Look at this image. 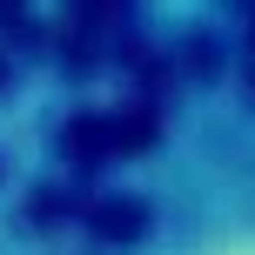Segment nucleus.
<instances>
[{"label": "nucleus", "instance_id": "obj_1", "mask_svg": "<svg viewBox=\"0 0 255 255\" xmlns=\"http://www.w3.org/2000/svg\"><path fill=\"white\" fill-rule=\"evenodd\" d=\"M115 255H255V101H195L154 134Z\"/></svg>", "mask_w": 255, "mask_h": 255}]
</instances>
